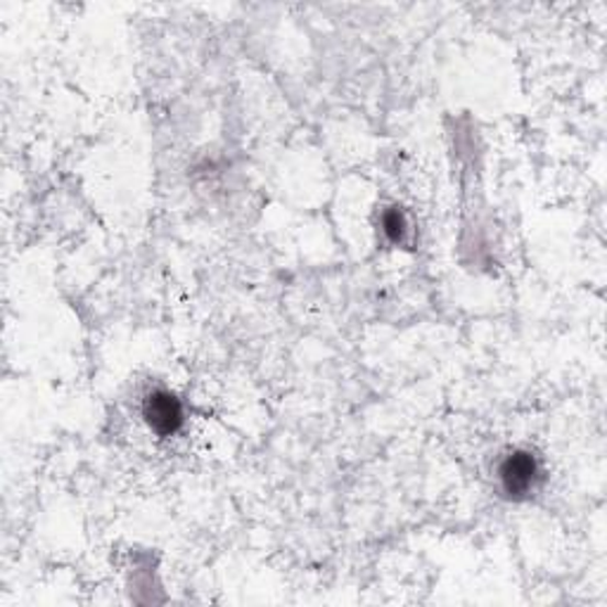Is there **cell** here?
<instances>
[{
    "label": "cell",
    "instance_id": "3957f363",
    "mask_svg": "<svg viewBox=\"0 0 607 607\" xmlns=\"http://www.w3.org/2000/svg\"><path fill=\"white\" fill-rule=\"evenodd\" d=\"M383 233L394 245H401L408 235V221L404 217V211L399 209H389L383 217Z\"/></svg>",
    "mask_w": 607,
    "mask_h": 607
},
{
    "label": "cell",
    "instance_id": "6da1fadb",
    "mask_svg": "<svg viewBox=\"0 0 607 607\" xmlns=\"http://www.w3.org/2000/svg\"><path fill=\"white\" fill-rule=\"evenodd\" d=\"M498 482L510 498L522 500L537 492L541 482V463L531 451H512L498 467Z\"/></svg>",
    "mask_w": 607,
    "mask_h": 607
},
{
    "label": "cell",
    "instance_id": "7a4b0ae2",
    "mask_svg": "<svg viewBox=\"0 0 607 607\" xmlns=\"http://www.w3.org/2000/svg\"><path fill=\"white\" fill-rule=\"evenodd\" d=\"M143 418L147 428L159 437H172L184 424V404H180L172 391L155 389L150 391L143 401Z\"/></svg>",
    "mask_w": 607,
    "mask_h": 607
}]
</instances>
